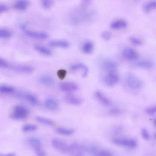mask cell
<instances>
[{"instance_id": "6da1fadb", "label": "cell", "mask_w": 156, "mask_h": 156, "mask_svg": "<svg viewBox=\"0 0 156 156\" xmlns=\"http://www.w3.org/2000/svg\"><path fill=\"white\" fill-rule=\"evenodd\" d=\"M29 113V111L27 107L22 105H18L12 109L10 117L16 120L23 121L28 118Z\"/></svg>"}, {"instance_id": "7a4b0ae2", "label": "cell", "mask_w": 156, "mask_h": 156, "mask_svg": "<svg viewBox=\"0 0 156 156\" xmlns=\"http://www.w3.org/2000/svg\"><path fill=\"white\" fill-rule=\"evenodd\" d=\"M86 148L79 143L74 142L69 146L68 153L70 156H84Z\"/></svg>"}, {"instance_id": "3957f363", "label": "cell", "mask_w": 156, "mask_h": 156, "mask_svg": "<svg viewBox=\"0 0 156 156\" xmlns=\"http://www.w3.org/2000/svg\"><path fill=\"white\" fill-rule=\"evenodd\" d=\"M112 142L117 146L129 148H134L137 145L135 140L129 139L115 138L112 139Z\"/></svg>"}, {"instance_id": "277c9868", "label": "cell", "mask_w": 156, "mask_h": 156, "mask_svg": "<svg viewBox=\"0 0 156 156\" xmlns=\"http://www.w3.org/2000/svg\"><path fill=\"white\" fill-rule=\"evenodd\" d=\"M52 143L54 148L58 151L63 154L68 153L69 145L63 140L54 138L52 141Z\"/></svg>"}, {"instance_id": "5b68a950", "label": "cell", "mask_w": 156, "mask_h": 156, "mask_svg": "<svg viewBox=\"0 0 156 156\" xmlns=\"http://www.w3.org/2000/svg\"><path fill=\"white\" fill-rule=\"evenodd\" d=\"M126 81L128 86L133 89H139L143 86V83L141 80L133 74L128 75L127 77Z\"/></svg>"}, {"instance_id": "8992f818", "label": "cell", "mask_w": 156, "mask_h": 156, "mask_svg": "<svg viewBox=\"0 0 156 156\" xmlns=\"http://www.w3.org/2000/svg\"><path fill=\"white\" fill-rule=\"evenodd\" d=\"M28 142L38 156H46V153L42 148L40 140L35 138H31L28 140Z\"/></svg>"}, {"instance_id": "52a82bcc", "label": "cell", "mask_w": 156, "mask_h": 156, "mask_svg": "<svg viewBox=\"0 0 156 156\" xmlns=\"http://www.w3.org/2000/svg\"><path fill=\"white\" fill-rule=\"evenodd\" d=\"M105 84L109 87L114 86L119 81V77L118 75L114 73H108L104 78Z\"/></svg>"}, {"instance_id": "ba28073f", "label": "cell", "mask_w": 156, "mask_h": 156, "mask_svg": "<svg viewBox=\"0 0 156 156\" xmlns=\"http://www.w3.org/2000/svg\"><path fill=\"white\" fill-rule=\"evenodd\" d=\"M22 27L24 30L25 33L28 35L32 37L41 39V40H44V39L47 38L49 37L48 34L46 32L27 29L25 25L22 26Z\"/></svg>"}, {"instance_id": "9c48e42d", "label": "cell", "mask_w": 156, "mask_h": 156, "mask_svg": "<svg viewBox=\"0 0 156 156\" xmlns=\"http://www.w3.org/2000/svg\"><path fill=\"white\" fill-rule=\"evenodd\" d=\"M18 98L25 100L28 103L33 106H36L38 104V101L36 97L34 95L28 93H20L16 94Z\"/></svg>"}, {"instance_id": "30bf717a", "label": "cell", "mask_w": 156, "mask_h": 156, "mask_svg": "<svg viewBox=\"0 0 156 156\" xmlns=\"http://www.w3.org/2000/svg\"><path fill=\"white\" fill-rule=\"evenodd\" d=\"M126 59L130 61L135 60L138 57V54L134 50L130 47L125 49L122 53Z\"/></svg>"}, {"instance_id": "8fae6325", "label": "cell", "mask_w": 156, "mask_h": 156, "mask_svg": "<svg viewBox=\"0 0 156 156\" xmlns=\"http://www.w3.org/2000/svg\"><path fill=\"white\" fill-rule=\"evenodd\" d=\"M60 89L62 91L70 92L75 91L78 89L77 85L71 82H65L61 83L59 86Z\"/></svg>"}, {"instance_id": "7c38bea8", "label": "cell", "mask_w": 156, "mask_h": 156, "mask_svg": "<svg viewBox=\"0 0 156 156\" xmlns=\"http://www.w3.org/2000/svg\"><path fill=\"white\" fill-rule=\"evenodd\" d=\"M64 100L67 103L75 106H79L82 103V100L81 99L70 94L66 95L64 98Z\"/></svg>"}, {"instance_id": "4fadbf2b", "label": "cell", "mask_w": 156, "mask_h": 156, "mask_svg": "<svg viewBox=\"0 0 156 156\" xmlns=\"http://www.w3.org/2000/svg\"><path fill=\"white\" fill-rule=\"evenodd\" d=\"M116 63L110 60L106 61L102 64L103 68L108 73H114L116 69Z\"/></svg>"}, {"instance_id": "5bb4252c", "label": "cell", "mask_w": 156, "mask_h": 156, "mask_svg": "<svg viewBox=\"0 0 156 156\" xmlns=\"http://www.w3.org/2000/svg\"><path fill=\"white\" fill-rule=\"evenodd\" d=\"M95 95L97 99L104 105L109 106L111 105V101L102 92L97 91L95 92Z\"/></svg>"}, {"instance_id": "9a60e30c", "label": "cell", "mask_w": 156, "mask_h": 156, "mask_svg": "<svg viewBox=\"0 0 156 156\" xmlns=\"http://www.w3.org/2000/svg\"><path fill=\"white\" fill-rule=\"evenodd\" d=\"M44 104L46 108L50 111H56L58 108V103L55 100L52 98L46 99L44 102Z\"/></svg>"}, {"instance_id": "2e32d148", "label": "cell", "mask_w": 156, "mask_h": 156, "mask_svg": "<svg viewBox=\"0 0 156 156\" xmlns=\"http://www.w3.org/2000/svg\"><path fill=\"white\" fill-rule=\"evenodd\" d=\"M30 3L28 1L21 0L15 2L13 4L14 8L19 10H24L29 7Z\"/></svg>"}, {"instance_id": "e0dca14e", "label": "cell", "mask_w": 156, "mask_h": 156, "mask_svg": "<svg viewBox=\"0 0 156 156\" xmlns=\"http://www.w3.org/2000/svg\"><path fill=\"white\" fill-rule=\"evenodd\" d=\"M39 81L42 85L46 86H50L54 82L53 78L48 75H44L41 76L39 79Z\"/></svg>"}, {"instance_id": "ac0fdd59", "label": "cell", "mask_w": 156, "mask_h": 156, "mask_svg": "<svg viewBox=\"0 0 156 156\" xmlns=\"http://www.w3.org/2000/svg\"><path fill=\"white\" fill-rule=\"evenodd\" d=\"M49 45L52 47H58L66 48L69 46V43L64 40H55L50 41Z\"/></svg>"}, {"instance_id": "d6986e66", "label": "cell", "mask_w": 156, "mask_h": 156, "mask_svg": "<svg viewBox=\"0 0 156 156\" xmlns=\"http://www.w3.org/2000/svg\"><path fill=\"white\" fill-rule=\"evenodd\" d=\"M13 69L16 71L23 73H30L34 70L33 68L28 65H19L14 67Z\"/></svg>"}, {"instance_id": "ffe728a7", "label": "cell", "mask_w": 156, "mask_h": 156, "mask_svg": "<svg viewBox=\"0 0 156 156\" xmlns=\"http://www.w3.org/2000/svg\"><path fill=\"white\" fill-rule=\"evenodd\" d=\"M70 70L75 71L80 69L83 70L82 76L84 77L86 76L88 73V69L85 65L82 63H78L72 65L70 67Z\"/></svg>"}, {"instance_id": "44dd1931", "label": "cell", "mask_w": 156, "mask_h": 156, "mask_svg": "<svg viewBox=\"0 0 156 156\" xmlns=\"http://www.w3.org/2000/svg\"><path fill=\"white\" fill-rule=\"evenodd\" d=\"M127 25L126 22L123 19H118L112 22L110 24L111 27L114 29L123 28Z\"/></svg>"}, {"instance_id": "7402d4cb", "label": "cell", "mask_w": 156, "mask_h": 156, "mask_svg": "<svg viewBox=\"0 0 156 156\" xmlns=\"http://www.w3.org/2000/svg\"><path fill=\"white\" fill-rule=\"evenodd\" d=\"M34 49L38 52L46 56L52 55V51L49 49L40 45L36 44L34 46Z\"/></svg>"}, {"instance_id": "603a6c76", "label": "cell", "mask_w": 156, "mask_h": 156, "mask_svg": "<svg viewBox=\"0 0 156 156\" xmlns=\"http://www.w3.org/2000/svg\"><path fill=\"white\" fill-rule=\"evenodd\" d=\"M56 132L57 134L60 135L69 136L74 133V130L72 129L61 128H57L56 130Z\"/></svg>"}, {"instance_id": "cb8c5ba5", "label": "cell", "mask_w": 156, "mask_h": 156, "mask_svg": "<svg viewBox=\"0 0 156 156\" xmlns=\"http://www.w3.org/2000/svg\"><path fill=\"white\" fill-rule=\"evenodd\" d=\"M35 119L38 122L46 125L52 126L54 124V122L53 121L43 117L37 116Z\"/></svg>"}, {"instance_id": "d4e9b609", "label": "cell", "mask_w": 156, "mask_h": 156, "mask_svg": "<svg viewBox=\"0 0 156 156\" xmlns=\"http://www.w3.org/2000/svg\"><path fill=\"white\" fill-rule=\"evenodd\" d=\"M94 46L93 43L89 41L85 42L82 46L83 51L86 53H90L93 50Z\"/></svg>"}, {"instance_id": "484cf974", "label": "cell", "mask_w": 156, "mask_h": 156, "mask_svg": "<svg viewBox=\"0 0 156 156\" xmlns=\"http://www.w3.org/2000/svg\"><path fill=\"white\" fill-rule=\"evenodd\" d=\"M15 92L13 87L7 85H2L0 86V92L3 94H10Z\"/></svg>"}, {"instance_id": "4316f807", "label": "cell", "mask_w": 156, "mask_h": 156, "mask_svg": "<svg viewBox=\"0 0 156 156\" xmlns=\"http://www.w3.org/2000/svg\"><path fill=\"white\" fill-rule=\"evenodd\" d=\"M93 156H113L112 153L108 150L98 149L92 154Z\"/></svg>"}, {"instance_id": "83f0119b", "label": "cell", "mask_w": 156, "mask_h": 156, "mask_svg": "<svg viewBox=\"0 0 156 156\" xmlns=\"http://www.w3.org/2000/svg\"><path fill=\"white\" fill-rule=\"evenodd\" d=\"M12 36V33L9 30L4 28L0 29V38H1L8 39Z\"/></svg>"}, {"instance_id": "f1b7e54d", "label": "cell", "mask_w": 156, "mask_h": 156, "mask_svg": "<svg viewBox=\"0 0 156 156\" xmlns=\"http://www.w3.org/2000/svg\"><path fill=\"white\" fill-rule=\"evenodd\" d=\"M145 11L148 12L156 8V2L151 1L146 4L144 6Z\"/></svg>"}, {"instance_id": "f546056e", "label": "cell", "mask_w": 156, "mask_h": 156, "mask_svg": "<svg viewBox=\"0 0 156 156\" xmlns=\"http://www.w3.org/2000/svg\"><path fill=\"white\" fill-rule=\"evenodd\" d=\"M138 67L144 68H149L152 66V63L150 61L147 60H142L136 63Z\"/></svg>"}, {"instance_id": "4dcf8cb0", "label": "cell", "mask_w": 156, "mask_h": 156, "mask_svg": "<svg viewBox=\"0 0 156 156\" xmlns=\"http://www.w3.org/2000/svg\"><path fill=\"white\" fill-rule=\"evenodd\" d=\"M22 130L25 132H33L36 131L38 129L37 125L33 124H27L22 128Z\"/></svg>"}, {"instance_id": "1f68e13d", "label": "cell", "mask_w": 156, "mask_h": 156, "mask_svg": "<svg viewBox=\"0 0 156 156\" xmlns=\"http://www.w3.org/2000/svg\"><path fill=\"white\" fill-rule=\"evenodd\" d=\"M54 1L51 0H43L41 2L42 7L45 9H48L53 6Z\"/></svg>"}, {"instance_id": "d6a6232c", "label": "cell", "mask_w": 156, "mask_h": 156, "mask_svg": "<svg viewBox=\"0 0 156 156\" xmlns=\"http://www.w3.org/2000/svg\"><path fill=\"white\" fill-rule=\"evenodd\" d=\"M67 74V71L63 69L58 70L57 73L58 76L62 80H63L65 79L66 76Z\"/></svg>"}, {"instance_id": "836d02e7", "label": "cell", "mask_w": 156, "mask_h": 156, "mask_svg": "<svg viewBox=\"0 0 156 156\" xmlns=\"http://www.w3.org/2000/svg\"><path fill=\"white\" fill-rule=\"evenodd\" d=\"M112 36V33L109 31H105L101 34L102 38L105 40H108L111 38Z\"/></svg>"}, {"instance_id": "e575fe53", "label": "cell", "mask_w": 156, "mask_h": 156, "mask_svg": "<svg viewBox=\"0 0 156 156\" xmlns=\"http://www.w3.org/2000/svg\"><path fill=\"white\" fill-rule=\"evenodd\" d=\"M0 67L3 68H10L11 66L8 62L1 57L0 58Z\"/></svg>"}, {"instance_id": "d590c367", "label": "cell", "mask_w": 156, "mask_h": 156, "mask_svg": "<svg viewBox=\"0 0 156 156\" xmlns=\"http://www.w3.org/2000/svg\"><path fill=\"white\" fill-rule=\"evenodd\" d=\"M141 134L143 138L146 140L150 139V136L148 130L145 128H142L141 130Z\"/></svg>"}, {"instance_id": "8d00e7d4", "label": "cell", "mask_w": 156, "mask_h": 156, "mask_svg": "<svg viewBox=\"0 0 156 156\" xmlns=\"http://www.w3.org/2000/svg\"><path fill=\"white\" fill-rule=\"evenodd\" d=\"M130 40L132 44L136 45H140L142 44V41L140 39L134 37L130 38Z\"/></svg>"}, {"instance_id": "74e56055", "label": "cell", "mask_w": 156, "mask_h": 156, "mask_svg": "<svg viewBox=\"0 0 156 156\" xmlns=\"http://www.w3.org/2000/svg\"><path fill=\"white\" fill-rule=\"evenodd\" d=\"M146 112L149 115H152L156 113V105L147 108Z\"/></svg>"}, {"instance_id": "f35d334b", "label": "cell", "mask_w": 156, "mask_h": 156, "mask_svg": "<svg viewBox=\"0 0 156 156\" xmlns=\"http://www.w3.org/2000/svg\"><path fill=\"white\" fill-rule=\"evenodd\" d=\"M120 109L117 107H114L111 109L109 111V113L111 115H116L120 113Z\"/></svg>"}, {"instance_id": "ab89813d", "label": "cell", "mask_w": 156, "mask_h": 156, "mask_svg": "<svg viewBox=\"0 0 156 156\" xmlns=\"http://www.w3.org/2000/svg\"><path fill=\"white\" fill-rule=\"evenodd\" d=\"M8 10L9 8L6 5L3 4H0V13L5 12Z\"/></svg>"}, {"instance_id": "60d3db41", "label": "cell", "mask_w": 156, "mask_h": 156, "mask_svg": "<svg viewBox=\"0 0 156 156\" xmlns=\"http://www.w3.org/2000/svg\"><path fill=\"white\" fill-rule=\"evenodd\" d=\"M0 156H16V154L14 153H11L5 154H1Z\"/></svg>"}, {"instance_id": "b9f144b4", "label": "cell", "mask_w": 156, "mask_h": 156, "mask_svg": "<svg viewBox=\"0 0 156 156\" xmlns=\"http://www.w3.org/2000/svg\"><path fill=\"white\" fill-rule=\"evenodd\" d=\"M154 123L155 125L156 126V119L155 120Z\"/></svg>"}, {"instance_id": "7bdbcfd3", "label": "cell", "mask_w": 156, "mask_h": 156, "mask_svg": "<svg viewBox=\"0 0 156 156\" xmlns=\"http://www.w3.org/2000/svg\"><path fill=\"white\" fill-rule=\"evenodd\" d=\"M154 137L156 139V133L154 134Z\"/></svg>"}]
</instances>
